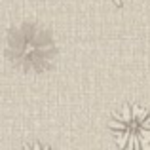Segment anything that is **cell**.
I'll use <instances>...</instances> for the list:
<instances>
[{"label": "cell", "mask_w": 150, "mask_h": 150, "mask_svg": "<svg viewBox=\"0 0 150 150\" xmlns=\"http://www.w3.org/2000/svg\"><path fill=\"white\" fill-rule=\"evenodd\" d=\"M6 57L25 74H42L57 59V44L46 27L23 21L8 30Z\"/></svg>", "instance_id": "obj_1"}, {"label": "cell", "mask_w": 150, "mask_h": 150, "mask_svg": "<svg viewBox=\"0 0 150 150\" xmlns=\"http://www.w3.org/2000/svg\"><path fill=\"white\" fill-rule=\"evenodd\" d=\"M108 127L120 148L150 150V110L139 105H124L112 114Z\"/></svg>", "instance_id": "obj_2"}, {"label": "cell", "mask_w": 150, "mask_h": 150, "mask_svg": "<svg viewBox=\"0 0 150 150\" xmlns=\"http://www.w3.org/2000/svg\"><path fill=\"white\" fill-rule=\"evenodd\" d=\"M112 2H114V4H116V6H122V4H124V2H125V0H112Z\"/></svg>", "instance_id": "obj_3"}]
</instances>
